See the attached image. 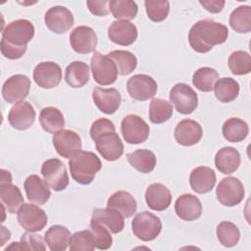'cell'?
<instances>
[{"mask_svg":"<svg viewBox=\"0 0 251 251\" xmlns=\"http://www.w3.org/2000/svg\"><path fill=\"white\" fill-rule=\"evenodd\" d=\"M30 80L25 75H14L10 76L2 86V96L8 103L24 101L29 93Z\"/></svg>","mask_w":251,"mask_h":251,"instance_id":"obj_12","label":"cell"},{"mask_svg":"<svg viewBox=\"0 0 251 251\" xmlns=\"http://www.w3.org/2000/svg\"><path fill=\"white\" fill-rule=\"evenodd\" d=\"M203 129L196 121L185 119L180 121L175 128V139L182 146H192L200 141Z\"/></svg>","mask_w":251,"mask_h":251,"instance_id":"obj_19","label":"cell"},{"mask_svg":"<svg viewBox=\"0 0 251 251\" xmlns=\"http://www.w3.org/2000/svg\"><path fill=\"white\" fill-rule=\"evenodd\" d=\"M227 27L210 19L198 21L188 32V42L191 48L198 53H207L215 45L226 41Z\"/></svg>","mask_w":251,"mask_h":251,"instance_id":"obj_1","label":"cell"},{"mask_svg":"<svg viewBox=\"0 0 251 251\" xmlns=\"http://www.w3.org/2000/svg\"><path fill=\"white\" fill-rule=\"evenodd\" d=\"M147 17L155 23L163 22L170 12V3L167 0H146L144 2Z\"/></svg>","mask_w":251,"mask_h":251,"instance_id":"obj_44","label":"cell"},{"mask_svg":"<svg viewBox=\"0 0 251 251\" xmlns=\"http://www.w3.org/2000/svg\"><path fill=\"white\" fill-rule=\"evenodd\" d=\"M175 211L178 218L191 222L197 220L202 214V204L193 194L185 193L180 195L175 203Z\"/></svg>","mask_w":251,"mask_h":251,"instance_id":"obj_23","label":"cell"},{"mask_svg":"<svg viewBox=\"0 0 251 251\" xmlns=\"http://www.w3.org/2000/svg\"><path fill=\"white\" fill-rule=\"evenodd\" d=\"M90 230L93 233L95 248L100 250H107L112 246L113 238L111 231L99 223L90 221Z\"/></svg>","mask_w":251,"mask_h":251,"instance_id":"obj_46","label":"cell"},{"mask_svg":"<svg viewBox=\"0 0 251 251\" xmlns=\"http://www.w3.org/2000/svg\"><path fill=\"white\" fill-rule=\"evenodd\" d=\"M116 127L113 122L108 119L101 118L94 121L90 127V137L94 141L99 135L107 132V131H115Z\"/></svg>","mask_w":251,"mask_h":251,"instance_id":"obj_47","label":"cell"},{"mask_svg":"<svg viewBox=\"0 0 251 251\" xmlns=\"http://www.w3.org/2000/svg\"><path fill=\"white\" fill-rule=\"evenodd\" d=\"M86 5L91 14L98 17H104L109 14V1H86Z\"/></svg>","mask_w":251,"mask_h":251,"instance_id":"obj_49","label":"cell"},{"mask_svg":"<svg viewBox=\"0 0 251 251\" xmlns=\"http://www.w3.org/2000/svg\"><path fill=\"white\" fill-rule=\"evenodd\" d=\"M217 237L226 247L235 246L240 238V231L238 227L231 222H221L217 226Z\"/></svg>","mask_w":251,"mask_h":251,"instance_id":"obj_41","label":"cell"},{"mask_svg":"<svg viewBox=\"0 0 251 251\" xmlns=\"http://www.w3.org/2000/svg\"><path fill=\"white\" fill-rule=\"evenodd\" d=\"M34 26L31 22L20 19L11 22L2 32V39L16 47H26L34 36Z\"/></svg>","mask_w":251,"mask_h":251,"instance_id":"obj_4","label":"cell"},{"mask_svg":"<svg viewBox=\"0 0 251 251\" xmlns=\"http://www.w3.org/2000/svg\"><path fill=\"white\" fill-rule=\"evenodd\" d=\"M44 22L51 31L62 34L71 29L75 19L73 13L68 8L64 6H54L45 13Z\"/></svg>","mask_w":251,"mask_h":251,"instance_id":"obj_13","label":"cell"},{"mask_svg":"<svg viewBox=\"0 0 251 251\" xmlns=\"http://www.w3.org/2000/svg\"><path fill=\"white\" fill-rule=\"evenodd\" d=\"M92 99L97 108L107 114H114L120 107L122 97L116 88L95 87L92 91Z\"/></svg>","mask_w":251,"mask_h":251,"instance_id":"obj_21","label":"cell"},{"mask_svg":"<svg viewBox=\"0 0 251 251\" xmlns=\"http://www.w3.org/2000/svg\"><path fill=\"white\" fill-rule=\"evenodd\" d=\"M71 251H92L95 249L93 233L90 229L76 231L71 235L69 242Z\"/></svg>","mask_w":251,"mask_h":251,"instance_id":"obj_43","label":"cell"},{"mask_svg":"<svg viewBox=\"0 0 251 251\" xmlns=\"http://www.w3.org/2000/svg\"><path fill=\"white\" fill-rule=\"evenodd\" d=\"M126 89L131 98L137 101H145L155 96L158 85L153 77L138 74L132 75L126 82Z\"/></svg>","mask_w":251,"mask_h":251,"instance_id":"obj_11","label":"cell"},{"mask_svg":"<svg viewBox=\"0 0 251 251\" xmlns=\"http://www.w3.org/2000/svg\"><path fill=\"white\" fill-rule=\"evenodd\" d=\"M16 249V250H45L46 247L43 242V238L31 231L25 232L22 235L20 242H13L8 246L5 251Z\"/></svg>","mask_w":251,"mask_h":251,"instance_id":"obj_45","label":"cell"},{"mask_svg":"<svg viewBox=\"0 0 251 251\" xmlns=\"http://www.w3.org/2000/svg\"><path fill=\"white\" fill-rule=\"evenodd\" d=\"M0 198L1 204L11 214L18 212L24 204V197L20 188L12 182L0 183Z\"/></svg>","mask_w":251,"mask_h":251,"instance_id":"obj_29","label":"cell"},{"mask_svg":"<svg viewBox=\"0 0 251 251\" xmlns=\"http://www.w3.org/2000/svg\"><path fill=\"white\" fill-rule=\"evenodd\" d=\"M173 115V106L170 102L154 98L149 106V119L153 124H163L170 120Z\"/></svg>","mask_w":251,"mask_h":251,"instance_id":"obj_40","label":"cell"},{"mask_svg":"<svg viewBox=\"0 0 251 251\" xmlns=\"http://www.w3.org/2000/svg\"><path fill=\"white\" fill-rule=\"evenodd\" d=\"M71 238L70 230L63 226L55 225L45 232L44 240L52 251H64L68 248Z\"/></svg>","mask_w":251,"mask_h":251,"instance_id":"obj_30","label":"cell"},{"mask_svg":"<svg viewBox=\"0 0 251 251\" xmlns=\"http://www.w3.org/2000/svg\"><path fill=\"white\" fill-rule=\"evenodd\" d=\"M228 68L233 75H243L251 72V59L249 53L237 50L230 54L228 58Z\"/></svg>","mask_w":251,"mask_h":251,"instance_id":"obj_42","label":"cell"},{"mask_svg":"<svg viewBox=\"0 0 251 251\" xmlns=\"http://www.w3.org/2000/svg\"><path fill=\"white\" fill-rule=\"evenodd\" d=\"M133 234L142 241L154 240L162 230L161 220L154 214L144 211L138 213L131 222Z\"/></svg>","mask_w":251,"mask_h":251,"instance_id":"obj_3","label":"cell"},{"mask_svg":"<svg viewBox=\"0 0 251 251\" xmlns=\"http://www.w3.org/2000/svg\"><path fill=\"white\" fill-rule=\"evenodd\" d=\"M65 80L74 88L84 86L89 80V68L87 64L82 61H75L71 63L66 68Z\"/></svg>","mask_w":251,"mask_h":251,"instance_id":"obj_31","label":"cell"},{"mask_svg":"<svg viewBox=\"0 0 251 251\" xmlns=\"http://www.w3.org/2000/svg\"><path fill=\"white\" fill-rule=\"evenodd\" d=\"M170 100L176 110L182 115H189L198 106V96L192 87L185 83H176L170 91Z\"/></svg>","mask_w":251,"mask_h":251,"instance_id":"obj_7","label":"cell"},{"mask_svg":"<svg viewBox=\"0 0 251 251\" xmlns=\"http://www.w3.org/2000/svg\"><path fill=\"white\" fill-rule=\"evenodd\" d=\"M94 141L97 151L107 161H116L124 153V144L116 131H107Z\"/></svg>","mask_w":251,"mask_h":251,"instance_id":"obj_15","label":"cell"},{"mask_svg":"<svg viewBox=\"0 0 251 251\" xmlns=\"http://www.w3.org/2000/svg\"><path fill=\"white\" fill-rule=\"evenodd\" d=\"M72 177L79 184L87 185L94 180L102 164L96 154L90 151L79 150L69 161Z\"/></svg>","mask_w":251,"mask_h":251,"instance_id":"obj_2","label":"cell"},{"mask_svg":"<svg viewBox=\"0 0 251 251\" xmlns=\"http://www.w3.org/2000/svg\"><path fill=\"white\" fill-rule=\"evenodd\" d=\"M219 78L218 72L210 67L198 69L192 76L193 85L202 92H209L214 89V85Z\"/></svg>","mask_w":251,"mask_h":251,"instance_id":"obj_39","label":"cell"},{"mask_svg":"<svg viewBox=\"0 0 251 251\" xmlns=\"http://www.w3.org/2000/svg\"><path fill=\"white\" fill-rule=\"evenodd\" d=\"M126 157L130 166L140 173L149 174L156 167V156L148 149H138L127 154Z\"/></svg>","mask_w":251,"mask_h":251,"instance_id":"obj_33","label":"cell"},{"mask_svg":"<svg viewBox=\"0 0 251 251\" xmlns=\"http://www.w3.org/2000/svg\"><path fill=\"white\" fill-rule=\"evenodd\" d=\"M245 190L242 182L234 176L223 178L216 188L218 201L227 207L239 204L244 198Z\"/></svg>","mask_w":251,"mask_h":251,"instance_id":"obj_6","label":"cell"},{"mask_svg":"<svg viewBox=\"0 0 251 251\" xmlns=\"http://www.w3.org/2000/svg\"><path fill=\"white\" fill-rule=\"evenodd\" d=\"M109 11L118 21H129L136 17L138 7L134 1L111 0L109 1Z\"/></svg>","mask_w":251,"mask_h":251,"instance_id":"obj_38","label":"cell"},{"mask_svg":"<svg viewBox=\"0 0 251 251\" xmlns=\"http://www.w3.org/2000/svg\"><path fill=\"white\" fill-rule=\"evenodd\" d=\"M107 207L119 211L125 218H130L136 212L137 204L129 192L120 190L109 197Z\"/></svg>","mask_w":251,"mask_h":251,"instance_id":"obj_28","label":"cell"},{"mask_svg":"<svg viewBox=\"0 0 251 251\" xmlns=\"http://www.w3.org/2000/svg\"><path fill=\"white\" fill-rule=\"evenodd\" d=\"M94 80L100 85H110L118 77V69L114 61L107 55L94 52L90 61Z\"/></svg>","mask_w":251,"mask_h":251,"instance_id":"obj_5","label":"cell"},{"mask_svg":"<svg viewBox=\"0 0 251 251\" xmlns=\"http://www.w3.org/2000/svg\"><path fill=\"white\" fill-rule=\"evenodd\" d=\"M136 26L128 21H114L108 28V37L116 44L128 46L137 38Z\"/></svg>","mask_w":251,"mask_h":251,"instance_id":"obj_20","label":"cell"},{"mask_svg":"<svg viewBox=\"0 0 251 251\" xmlns=\"http://www.w3.org/2000/svg\"><path fill=\"white\" fill-rule=\"evenodd\" d=\"M145 201L151 210L165 211L171 205L172 194L167 186L155 182L146 188Z\"/></svg>","mask_w":251,"mask_h":251,"instance_id":"obj_25","label":"cell"},{"mask_svg":"<svg viewBox=\"0 0 251 251\" xmlns=\"http://www.w3.org/2000/svg\"><path fill=\"white\" fill-rule=\"evenodd\" d=\"M107 56L114 61L119 74L122 75L131 74L137 66V59L135 55L126 50H114Z\"/></svg>","mask_w":251,"mask_h":251,"instance_id":"obj_37","label":"cell"},{"mask_svg":"<svg viewBox=\"0 0 251 251\" xmlns=\"http://www.w3.org/2000/svg\"><path fill=\"white\" fill-rule=\"evenodd\" d=\"M70 44L75 52L88 54L97 46V35L90 26L79 25L71 32Z\"/></svg>","mask_w":251,"mask_h":251,"instance_id":"obj_17","label":"cell"},{"mask_svg":"<svg viewBox=\"0 0 251 251\" xmlns=\"http://www.w3.org/2000/svg\"><path fill=\"white\" fill-rule=\"evenodd\" d=\"M223 135L229 142H240L244 140L249 132L248 125L239 118H229L223 125Z\"/></svg>","mask_w":251,"mask_h":251,"instance_id":"obj_34","label":"cell"},{"mask_svg":"<svg viewBox=\"0 0 251 251\" xmlns=\"http://www.w3.org/2000/svg\"><path fill=\"white\" fill-rule=\"evenodd\" d=\"M33 79L41 88H54L62 79L61 67L54 62H41L34 68Z\"/></svg>","mask_w":251,"mask_h":251,"instance_id":"obj_14","label":"cell"},{"mask_svg":"<svg viewBox=\"0 0 251 251\" xmlns=\"http://www.w3.org/2000/svg\"><path fill=\"white\" fill-rule=\"evenodd\" d=\"M124 216L112 208H96L92 212L91 221L96 222L107 227L112 233H119L125 227Z\"/></svg>","mask_w":251,"mask_h":251,"instance_id":"obj_26","label":"cell"},{"mask_svg":"<svg viewBox=\"0 0 251 251\" xmlns=\"http://www.w3.org/2000/svg\"><path fill=\"white\" fill-rule=\"evenodd\" d=\"M41 175L55 191L65 190L69 184V176L64 163L57 158L46 160L41 167Z\"/></svg>","mask_w":251,"mask_h":251,"instance_id":"obj_8","label":"cell"},{"mask_svg":"<svg viewBox=\"0 0 251 251\" xmlns=\"http://www.w3.org/2000/svg\"><path fill=\"white\" fill-rule=\"evenodd\" d=\"M39 123L43 130L49 133H56L63 129L65 120L63 113L56 107H45L39 114Z\"/></svg>","mask_w":251,"mask_h":251,"instance_id":"obj_32","label":"cell"},{"mask_svg":"<svg viewBox=\"0 0 251 251\" xmlns=\"http://www.w3.org/2000/svg\"><path fill=\"white\" fill-rule=\"evenodd\" d=\"M1 181L0 183H5V182H12V176L9 171H6L4 169H1Z\"/></svg>","mask_w":251,"mask_h":251,"instance_id":"obj_51","label":"cell"},{"mask_svg":"<svg viewBox=\"0 0 251 251\" xmlns=\"http://www.w3.org/2000/svg\"><path fill=\"white\" fill-rule=\"evenodd\" d=\"M241 162L239 152L233 147H223L215 156V166L222 174L234 173Z\"/></svg>","mask_w":251,"mask_h":251,"instance_id":"obj_27","label":"cell"},{"mask_svg":"<svg viewBox=\"0 0 251 251\" xmlns=\"http://www.w3.org/2000/svg\"><path fill=\"white\" fill-rule=\"evenodd\" d=\"M229 25L238 33L251 31V7L243 5L235 8L229 17Z\"/></svg>","mask_w":251,"mask_h":251,"instance_id":"obj_36","label":"cell"},{"mask_svg":"<svg viewBox=\"0 0 251 251\" xmlns=\"http://www.w3.org/2000/svg\"><path fill=\"white\" fill-rule=\"evenodd\" d=\"M199 3L210 13L222 12L226 4L224 0H200Z\"/></svg>","mask_w":251,"mask_h":251,"instance_id":"obj_50","label":"cell"},{"mask_svg":"<svg viewBox=\"0 0 251 251\" xmlns=\"http://www.w3.org/2000/svg\"><path fill=\"white\" fill-rule=\"evenodd\" d=\"M24 187L28 201L38 205L45 204L51 196L49 184L37 175L28 176L25 180Z\"/></svg>","mask_w":251,"mask_h":251,"instance_id":"obj_22","label":"cell"},{"mask_svg":"<svg viewBox=\"0 0 251 251\" xmlns=\"http://www.w3.org/2000/svg\"><path fill=\"white\" fill-rule=\"evenodd\" d=\"M214 91L218 100L223 103H229L238 96L239 84L231 77H223L216 81Z\"/></svg>","mask_w":251,"mask_h":251,"instance_id":"obj_35","label":"cell"},{"mask_svg":"<svg viewBox=\"0 0 251 251\" xmlns=\"http://www.w3.org/2000/svg\"><path fill=\"white\" fill-rule=\"evenodd\" d=\"M17 213L20 226L27 231H40L47 225L46 213L34 204L24 203Z\"/></svg>","mask_w":251,"mask_h":251,"instance_id":"obj_10","label":"cell"},{"mask_svg":"<svg viewBox=\"0 0 251 251\" xmlns=\"http://www.w3.org/2000/svg\"><path fill=\"white\" fill-rule=\"evenodd\" d=\"M52 142L57 153L64 158H71L81 149L80 136L70 129H61L54 133Z\"/></svg>","mask_w":251,"mask_h":251,"instance_id":"obj_16","label":"cell"},{"mask_svg":"<svg viewBox=\"0 0 251 251\" xmlns=\"http://www.w3.org/2000/svg\"><path fill=\"white\" fill-rule=\"evenodd\" d=\"M217 181L215 172L205 166H200L192 170L189 176V183L192 190L199 194L210 192Z\"/></svg>","mask_w":251,"mask_h":251,"instance_id":"obj_24","label":"cell"},{"mask_svg":"<svg viewBox=\"0 0 251 251\" xmlns=\"http://www.w3.org/2000/svg\"><path fill=\"white\" fill-rule=\"evenodd\" d=\"M35 116V110L31 104L26 101H21L11 108L8 115V121L14 128L18 130H25L33 125Z\"/></svg>","mask_w":251,"mask_h":251,"instance_id":"obj_18","label":"cell"},{"mask_svg":"<svg viewBox=\"0 0 251 251\" xmlns=\"http://www.w3.org/2000/svg\"><path fill=\"white\" fill-rule=\"evenodd\" d=\"M25 51L26 47H16L1 39V53L5 58L10 60H18L24 56Z\"/></svg>","mask_w":251,"mask_h":251,"instance_id":"obj_48","label":"cell"},{"mask_svg":"<svg viewBox=\"0 0 251 251\" xmlns=\"http://www.w3.org/2000/svg\"><path fill=\"white\" fill-rule=\"evenodd\" d=\"M121 129L126 142L139 144L147 140L150 128L147 123L137 115L126 116L121 124Z\"/></svg>","mask_w":251,"mask_h":251,"instance_id":"obj_9","label":"cell"}]
</instances>
